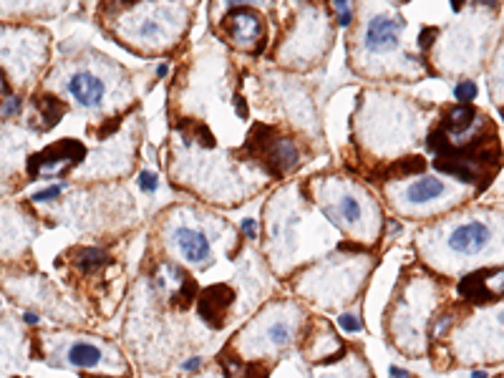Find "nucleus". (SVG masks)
Wrapping results in <instances>:
<instances>
[{"mask_svg":"<svg viewBox=\"0 0 504 378\" xmlns=\"http://www.w3.org/2000/svg\"><path fill=\"white\" fill-rule=\"evenodd\" d=\"M10 91V86H8V78H6V73L0 71V93H8Z\"/></svg>","mask_w":504,"mask_h":378,"instance_id":"obj_26","label":"nucleus"},{"mask_svg":"<svg viewBox=\"0 0 504 378\" xmlns=\"http://www.w3.org/2000/svg\"><path fill=\"white\" fill-rule=\"evenodd\" d=\"M388 197L396 199V207L411 215L419 207H428V204L439 202L442 197H446V182L436 179V177H416L401 187L388 189Z\"/></svg>","mask_w":504,"mask_h":378,"instance_id":"obj_5","label":"nucleus"},{"mask_svg":"<svg viewBox=\"0 0 504 378\" xmlns=\"http://www.w3.org/2000/svg\"><path fill=\"white\" fill-rule=\"evenodd\" d=\"M18 111H21V98L8 96L6 104H3V109H0V116H3V119H10V116H15Z\"/></svg>","mask_w":504,"mask_h":378,"instance_id":"obj_18","label":"nucleus"},{"mask_svg":"<svg viewBox=\"0 0 504 378\" xmlns=\"http://www.w3.org/2000/svg\"><path fill=\"white\" fill-rule=\"evenodd\" d=\"M338 325L345 330V333H358V330H363L360 321H358V318H356V315H351V313L340 315V318H338Z\"/></svg>","mask_w":504,"mask_h":378,"instance_id":"obj_17","label":"nucleus"},{"mask_svg":"<svg viewBox=\"0 0 504 378\" xmlns=\"http://www.w3.org/2000/svg\"><path fill=\"white\" fill-rule=\"evenodd\" d=\"M502 73H504V61H502Z\"/></svg>","mask_w":504,"mask_h":378,"instance_id":"obj_29","label":"nucleus"},{"mask_svg":"<svg viewBox=\"0 0 504 378\" xmlns=\"http://www.w3.org/2000/svg\"><path fill=\"white\" fill-rule=\"evenodd\" d=\"M494 232H492L489 222L484 219H467V222H459L456 227H451L444 245L451 255L456 258H474L479 252H484L489 247Z\"/></svg>","mask_w":504,"mask_h":378,"instance_id":"obj_6","label":"nucleus"},{"mask_svg":"<svg viewBox=\"0 0 504 378\" xmlns=\"http://www.w3.org/2000/svg\"><path fill=\"white\" fill-rule=\"evenodd\" d=\"M242 230H245V235H247L250 240L257 237V227H255V222H252V219H245V222H242Z\"/></svg>","mask_w":504,"mask_h":378,"instance_id":"obj_22","label":"nucleus"},{"mask_svg":"<svg viewBox=\"0 0 504 378\" xmlns=\"http://www.w3.org/2000/svg\"><path fill=\"white\" fill-rule=\"evenodd\" d=\"M172 247L174 252L184 260L186 265L192 267H207L212 260V242L202 230L197 227H186V224H177L172 230Z\"/></svg>","mask_w":504,"mask_h":378,"instance_id":"obj_8","label":"nucleus"},{"mask_svg":"<svg viewBox=\"0 0 504 378\" xmlns=\"http://www.w3.org/2000/svg\"><path fill=\"white\" fill-rule=\"evenodd\" d=\"M388 376H391V378H416L414 373L403 371V368H399V366H391V371H388Z\"/></svg>","mask_w":504,"mask_h":378,"instance_id":"obj_23","label":"nucleus"},{"mask_svg":"<svg viewBox=\"0 0 504 378\" xmlns=\"http://www.w3.org/2000/svg\"><path fill=\"white\" fill-rule=\"evenodd\" d=\"M61 184H55V187H51V189H43V192H38V195H33V199L35 202H46V199H55V197L61 195Z\"/></svg>","mask_w":504,"mask_h":378,"instance_id":"obj_19","label":"nucleus"},{"mask_svg":"<svg viewBox=\"0 0 504 378\" xmlns=\"http://www.w3.org/2000/svg\"><path fill=\"white\" fill-rule=\"evenodd\" d=\"M134 18V28L129 30V38H134V46H146V48H164L169 38H174V28H166L164 23H172L174 15L184 13V8H152L137 6L129 8Z\"/></svg>","mask_w":504,"mask_h":378,"instance_id":"obj_4","label":"nucleus"},{"mask_svg":"<svg viewBox=\"0 0 504 378\" xmlns=\"http://www.w3.org/2000/svg\"><path fill=\"white\" fill-rule=\"evenodd\" d=\"M323 210L328 212V217L333 222H338V227L345 230H356L358 237H376V227L371 222H379V210L373 207L371 197L356 184H325L318 192Z\"/></svg>","mask_w":504,"mask_h":378,"instance_id":"obj_1","label":"nucleus"},{"mask_svg":"<svg viewBox=\"0 0 504 378\" xmlns=\"http://www.w3.org/2000/svg\"><path fill=\"white\" fill-rule=\"evenodd\" d=\"M454 98L459 104H467V101H474L477 98V84L474 81H464L454 89Z\"/></svg>","mask_w":504,"mask_h":378,"instance_id":"obj_16","label":"nucleus"},{"mask_svg":"<svg viewBox=\"0 0 504 378\" xmlns=\"http://www.w3.org/2000/svg\"><path fill=\"white\" fill-rule=\"evenodd\" d=\"M35 109L43 114V126H46V129H49V126H55V121L63 116L61 101L53 96H41L38 98V104H35Z\"/></svg>","mask_w":504,"mask_h":378,"instance_id":"obj_14","label":"nucleus"},{"mask_svg":"<svg viewBox=\"0 0 504 378\" xmlns=\"http://www.w3.org/2000/svg\"><path fill=\"white\" fill-rule=\"evenodd\" d=\"M66 91H69L71 98H73L78 106H83V109H101L109 89H106V81L98 76V73L81 69L69 76V81H66Z\"/></svg>","mask_w":504,"mask_h":378,"instance_id":"obj_10","label":"nucleus"},{"mask_svg":"<svg viewBox=\"0 0 504 378\" xmlns=\"http://www.w3.org/2000/svg\"><path fill=\"white\" fill-rule=\"evenodd\" d=\"M83 147L78 144V141H58V144H53L51 149H46V152H41V154H35L28 159V174L31 177H38V174H58V172H63L58 164H66V169L76 167L78 161L83 159Z\"/></svg>","mask_w":504,"mask_h":378,"instance_id":"obj_9","label":"nucleus"},{"mask_svg":"<svg viewBox=\"0 0 504 378\" xmlns=\"http://www.w3.org/2000/svg\"><path fill=\"white\" fill-rule=\"evenodd\" d=\"M200 366H202V358H189V361H184V371H200Z\"/></svg>","mask_w":504,"mask_h":378,"instance_id":"obj_24","label":"nucleus"},{"mask_svg":"<svg viewBox=\"0 0 504 378\" xmlns=\"http://www.w3.org/2000/svg\"><path fill=\"white\" fill-rule=\"evenodd\" d=\"M297 313L290 308H275L265 310L257 323L245 333L255 336V353H283L290 348V343L295 341V323Z\"/></svg>","mask_w":504,"mask_h":378,"instance_id":"obj_3","label":"nucleus"},{"mask_svg":"<svg viewBox=\"0 0 504 378\" xmlns=\"http://www.w3.org/2000/svg\"><path fill=\"white\" fill-rule=\"evenodd\" d=\"M222 28L227 30V38L242 51H260L265 41L263 18L250 8H235L225 15Z\"/></svg>","mask_w":504,"mask_h":378,"instance_id":"obj_7","label":"nucleus"},{"mask_svg":"<svg viewBox=\"0 0 504 378\" xmlns=\"http://www.w3.org/2000/svg\"><path fill=\"white\" fill-rule=\"evenodd\" d=\"M257 152L265 156V161L277 177L288 174L300 164V147L285 136H275V141H272V132H270V139L265 144H257Z\"/></svg>","mask_w":504,"mask_h":378,"instance_id":"obj_11","label":"nucleus"},{"mask_svg":"<svg viewBox=\"0 0 504 378\" xmlns=\"http://www.w3.org/2000/svg\"><path fill=\"white\" fill-rule=\"evenodd\" d=\"M336 378H368L366 371H345V373H338Z\"/></svg>","mask_w":504,"mask_h":378,"instance_id":"obj_25","label":"nucleus"},{"mask_svg":"<svg viewBox=\"0 0 504 378\" xmlns=\"http://www.w3.org/2000/svg\"><path fill=\"white\" fill-rule=\"evenodd\" d=\"M366 21L360 28V53L366 61L373 58H391L401 48V33L406 28V23L401 15H396L388 8H366Z\"/></svg>","mask_w":504,"mask_h":378,"instance_id":"obj_2","label":"nucleus"},{"mask_svg":"<svg viewBox=\"0 0 504 378\" xmlns=\"http://www.w3.org/2000/svg\"><path fill=\"white\" fill-rule=\"evenodd\" d=\"M23 321H26L28 325H35V323H38V315H35V313H26V315H23Z\"/></svg>","mask_w":504,"mask_h":378,"instance_id":"obj_27","label":"nucleus"},{"mask_svg":"<svg viewBox=\"0 0 504 378\" xmlns=\"http://www.w3.org/2000/svg\"><path fill=\"white\" fill-rule=\"evenodd\" d=\"M106 262H109V255L104 250H98V247H83L76 255V265L81 270H94V267H101Z\"/></svg>","mask_w":504,"mask_h":378,"instance_id":"obj_15","label":"nucleus"},{"mask_svg":"<svg viewBox=\"0 0 504 378\" xmlns=\"http://www.w3.org/2000/svg\"><path fill=\"white\" fill-rule=\"evenodd\" d=\"M104 348L89 343V341H76L66 350V363L73 366V368H98V366H104Z\"/></svg>","mask_w":504,"mask_h":378,"instance_id":"obj_12","label":"nucleus"},{"mask_svg":"<svg viewBox=\"0 0 504 378\" xmlns=\"http://www.w3.org/2000/svg\"><path fill=\"white\" fill-rule=\"evenodd\" d=\"M477 116V109H471L469 104H459L454 106L449 114H446V119L442 121L444 124V132H464V129H469V124L474 121Z\"/></svg>","mask_w":504,"mask_h":378,"instance_id":"obj_13","label":"nucleus"},{"mask_svg":"<svg viewBox=\"0 0 504 378\" xmlns=\"http://www.w3.org/2000/svg\"><path fill=\"white\" fill-rule=\"evenodd\" d=\"M434 38H436V28H426L422 35H419V46H422V48H428V46H431L428 41H434Z\"/></svg>","mask_w":504,"mask_h":378,"instance_id":"obj_21","label":"nucleus"},{"mask_svg":"<svg viewBox=\"0 0 504 378\" xmlns=\"http://www.w3.org/2000/svg\"><path fill=\"white\" fill-rule=\"evenodd\" d=\"M139 184H141V189H144V192H154V189H157V174H152V172H144V174L139 177Z\"/></svg>","mask_w":504,"mask_h":378,"instance_id":"obj_20","label":"nucleus"},{"mask_svg":"<svg viewBox=\"0 0 504 378\" xmlns=\"http://www.w3.org/2000/svg\"><path fill=\"white\" fill-rule=\"evenodd\" d=\"M471 378H487V373H484V371H474V373H471Z\"/></svg>","mask_w":504,"mask_h":378,"instance_id":"obj_28","label":"nucleus"}]
</instances>
